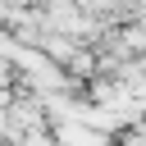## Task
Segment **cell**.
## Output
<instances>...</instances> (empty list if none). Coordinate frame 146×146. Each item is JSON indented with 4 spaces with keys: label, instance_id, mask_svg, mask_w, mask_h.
<instances>
[{
    "label": "cell",
    "instance_id": "obj_1",
    "mask_svg": "<svg viewBox=\"0 0 146 146\" xmlns=\"http://www.w3.org/2000/svg\"><path fill=\"white\" fill-rule=\"evenodd\" d=\"M32 9H55V5H64V0H27Z\"/></svg>",
    "mask_w": 146,
    "mask_h": 146
}]
</instances>
